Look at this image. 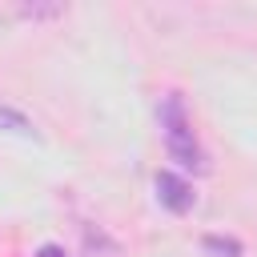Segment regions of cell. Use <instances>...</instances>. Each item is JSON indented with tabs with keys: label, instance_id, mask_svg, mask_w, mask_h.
I'll list each match as a JSON object with an SVG mask.
<instances>
[{
	"label": "cell",
	"instance_id": "1",
	"mask_svg": "<svg viewBox=\"0 0 257 257\" xmlns=\"http://www.w3.org/2000/svg\"><path fill=\"white\" fill-rule=\"evenodd\" d=\"M157 116H161V133H165V149L169 157L181 165V169H193V173H205V149L197 145V133H193V120L185 112V100L177 92H165L161 104H157Z\"/></svg>",
	"mask_w": 257,
	"mask_h": 257
},
{
	"label": "cell",
	"instance_id": "2",
	"mask_svg": "<svg viewBox=\"0 0 257 257\" xmlns=\"http://www.w3.org/2000/svg\"><path fill=\"white\" fill-rule=\"evenodd\" d=\"M157 197H161V205L169 213H189L193 201H197L193 185L185 177H177V173H157Z\"/></svg>",
	"mask_w": 257,
	"mask_h": 257
},
{
	"label": "cell",
	"instance_id": "3",
	"mask_svg": "<svg viewBox=\"0 0 257 257\" xmlns=\"http://www.w3.org/2000/svg\"><path fill=\"white\" fill-rule=\"evenodd\" d=\"M205 253H213V257H241V245L233 241V237H205Z\"/></svg>",
	"mask_w": 257,
	"mask_h": 257
},
{
	"label": "cell",
	"instance_id": "4",
	"mask_svg": "<svg viewBox=\"0 0 257 257\" xmlns=\"http://www.w3.org/2000/svg\"><path fill=\"white\" fill-rule=\"evenodd\" d=\"M0 124H4V128H12V133H32L28 116H24V112H16V108H4V104H0Z\"/></svg>",
	"mask_w": 257,
	"mask_h": 257
},
{
	"label": "cell",
	"instance_id": "5",
	"mask_svg": "<svg viewBox=\"0 0 257 257\" xmlns=\"http://www.w3.org/2000/svg\"><path fill=\"white\" fill-rule=\"evenodd\" d=\"M32 257H68V253H64L60 245H40V249H36Z\"/></svg>",
	"mask_w": 257,
	"mask_h": 257
}]
</instances>
